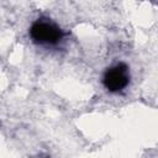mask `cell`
Instances as JSON below:
<instances>
[{
	"label": "cell",
	"instance_id": "obj_1",
	"mask_svg": "<svg viewBox=\"0 0 158 158\" xmlns=\"http://www.w3.org/2000/svg\"><path fill=\"white\" fill-rule=\"evenodd\" d=\"M63 35L59 26L46 19H38L30 28L32 41L38 44H56L63 38Z\"/></svg>",
	"mask_w": 158,
	"mask_h": 158
},
{
	"label": "cell",
	"instance_id": "obj_2",
	"mask_svg": "<svg viewBox=\"0 0 158 158\" xmlns=\"http://www.w3.org/2000/svg\"><path fill=\"white\" fill-rule=\"evenodd\" d=\"M104 86L111 93L123 90L130 83V70L125 63H117L110 67L102 78Z\"/></svg>",
	"mask_w": 158,
	"mask_h": 158
}]
</instances>
